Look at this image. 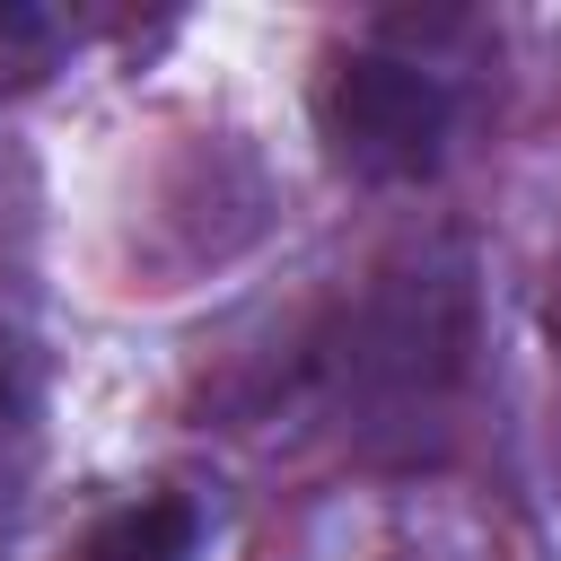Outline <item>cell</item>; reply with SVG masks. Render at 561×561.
Instances as JSON below:
<instances>
[{
  "label": "cell",
  "instance_id": "obj_1",
  "mask_svg": "<svg viewBox=\"0 0 561 561\" xmlns=\"http://www.w3.org/2000/svg\"><path fill=\"white\" fill-rule=\"evenodd\" d=\"M316 123L333 140V158L368 184H421L438 158H447V131H456V96L430 61H403V53H342L324 96H316Z\"/></svg>",
  "mask_w": 561,
  "mask_h": 561
},
{
  "label": "cell",
  "instance_id": "obj_2",
  "mask_svg": "<svg viewBox=\"0 0 561 561\" xmlns=\"http://www.w3.org/2000/svg\"><path fill=\"white\" fill-rule=\"evenodd\" d=\"M193 543H202V508L184 491H140V500L105 508L70 543V561H193Z\"/></svg>",
  "mask_w": 561,
  "mask_h": 561
},
{
  "label": "cell",
  "instance_id": "obj_3",
  "mask_svg": "<svg viewBox=\"0 0 561 561\" xmlns=\"http://www.w3.org/2000/svg\"><path fill=\"white\" fill-rule=\"evenodd\" d=\"M53 53H61V26L44 9H26V0H0V96L9 88H35L53 70Z\"/></svg>",
  "mask_w": 561,
  "mask_h": 561
},
{
  "label": "cell",
  "instance_id": "obj_4",
  "mask_svg": "<svg viewBox=\"0 0 561 561\" xmlns=\"http://www.w3.org/2000/svg\"><path fill=\"white\" fill-rule=\"evenodd\" d=\"M0 412H9V377H0Z\"/></svg>",
  "mask_w": 561,
  "mask_h": 561
}]
</instances>
